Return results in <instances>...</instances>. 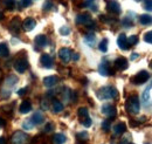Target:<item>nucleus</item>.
<instances>
[{"label":"nucleus","mask_w":152,"mask_h":144,"mask_svg":"<svg viewBox=\"0 0 152 144\" xmlns=\"http://www.w3.org/2000/svg\"><path fill=\"white\" fill-rule=\"evenodd\" d=\"M97 97L99 100H113L118 96V91L113 86H105L97 90Z\"/></svg>","instance_id":"nucleus-1"},{"label":"nucleus","mask_w":152,"mask_h":144,"mask_svg":"<svg viewBox=\"0 0 152 144\" xmlns=\"http://www.w3.org/2000/svg\"><path fill=\"white\" fill-rule=\"evenodd\" d=\"M126 110L132 114V115H137L140 110V103H139V98L137 95H131L128 101H126Z\"/></svg>","instance_id":"nucleus-2"},{"label":"nucleus","mask_w":152,"mask_h":144,"mask_svg":"<svg viewBox=\"0 0 152 144\" xmlns=\"http://www.w3.org/2000/svg\"><path fill=\"white\" fill-rule=\"evenodd\" d=\"M29 140L28 134L23 131H17L11 137V144H26Z\"/></svg>","instance_id":"nucleus-3"},{"label":"nucleus","mask_w":152,"mask_h":144,"mask_svg":"<svg viewBox=\"0 0 152 144\" xmlns=\"http://www.w3.org/2000/svg\"><path fill=\"white\" fill-rule=\"evenodd\" d=\"M149 79H150V74L146 72V71H142V72H139L138 74H136L132 77L131 81H132V83H134V84H143V83L148 82Z\"/></svg>","instance_id":"nucleus-4"},{"label":"nucleus","mask_w":152,"mask_h":144,"mask_svg":"<svg viewBox=\"0 0 152 144\" xmlns=\"http://www.w3.org/2000/svg\"><path fill=\"white\" fill-rule=\"evenodd\" d=\"M107 10H108L110 13L116 14V15L122 12L121 5H119V2H118L117 0H108V2H107Z\"/></svg>","instance_id":"nucleus-5"},{"label":"nucleus","mask_w":152,"mask_h":144,"mask_svg":"<svg viewBox=\"0 0 152 144\" xmlns=\"http://www.w3.org/2000/svg\"><path fill=\"white\" fill-rule=\"evenodd\" d=\"M76 24L77 25H87V26H93V25H95L94 22H93V20L90 18V15L89 14H87V13H81V14H78L77 17H76Z\"/></svg>","instance_id":"nucleus-6"},{"label":"nucleus","mask_w":152,"mask_h":144,"mask_svg":"<svg viewBox=\"0 0 152 144\" xmlns=\"http://www.w3.org/2000/svg\"><path fill=\"white\" fill-rule=\"evenodd\" d=\"M102 112L105 116H108L109 118H114L116 116V114H117V109H116L115 106L110 104V103H105V104L102 106Z\"/></svg>","instance_id":"nucleus-7"},{"label":"nucleus","mask_w":152,"mask_h":144,"mask_svg":"<svg viewBox=\"0 0 152 144\" xmlns=\"http://www.w3.org/2000/svg\"><path fill=\"white\" fill-rule=\"evenodd\" d=\"M14 68L18 73H25L28 68V62L26 59H19L14 62Z\"/></svg>","instance_id":"nucleus-8"},{"label":"nucleus","mask_w":152,"mask_h":144,"mask_svg":"<svg viewBox=\"0 0 152 144\" xmlns=\"http://www.w3.org/2000/svg\"><path fill=\"white\" fill-rule=\"evenodd\" d=\"M72 51L69 49V48H61L60 49V52H58V56H60V59L64 62V63H68L69 61H70V59H72Z\"/></svg>","instance_id":"nucleus-9"},{"label":"nucleus","mask_w":152,"mask_h":144,"mask_svg":"<svg viewBox=\"0 0 152 144\" xmlns=\"http://www.w3.org/2000/svg\"><path fill=\"white\" fill-rule=\"evenodd\" d=\"M18 81H19V79L17 77V76H14V75H10V76H7L6 79H5V89H8L11 90L17 83H18Z\"/></svg>","instance_id":"nucleus-10"},{"label":"nucleus","mask_w":152,"mask_h":144,"mask_svg":"<svg viewBox=\"0 0 152 144\" xmlns=\"http://www.w3.org/2000/svg\"><path fill=\"white\" fill-rule=\"evenodd\" d=\"M117 45L122 51H128L129 49V43H128V37L125 34H119L117 37Z\"/></svg>","instance_id":"nucleus-11"},{"label":"nucleus","mask_w":152,"mask_h":144,"mask_svg":"<svg viewBox=\"0 0 152 144\" xmlns=\"http://www.w3.org/2000/svg\"><path fill=\"white\" fill-rule=\"evenodd\" d=\"M35 26H37V21L33 18H26L25 21L22 22V28H23L25 31H27V32L33 31V29L35 28Z\"/></svg>","instance_id":"nucleus-12"},{"label":"nucleus","mask_w":152,"mask_h":144,"mask_svg":"<svg viewBox=\"0 0 152 144\" xmlns=\"http://www.w3.org/2000/svg\"><path fill=\"white\" fill-rule=\"evenodd\" d=\"M128 66H129V62L125 57H118L115 61V67L118 71H125L128 68Z\"/></svg>","instance_id":"nucleus-13"},{"label":"nucleus","mask_w":152,"mask_h":144,"mask_svg":"<svg viewBox=\"0 0 152 144\" xmlns=\"http://www.w3.org/2000/svg\"><path fill=\"white\" fill-rule=\"evenodd\" d=\"M40 61H41V63H42V66H43L45 68H52V67H53V63H54L53 57L49 54H42L41 55Z\"/></svg>","instance_id":"nucleus-14"},{"label":"nucleus","mask_w":152,"mask_h":144,"mask_svg":"<svg viewBox=\"0 0 152 144\" xmlns=\"http://www.w3.org/2000/svg\"><path fill=\"white\" fill-rule=\"evenodd\" d=\"M98 73L102 75V76H108V75H113L114 71L110 69L109 65L105 63V62H102L99 66H98Z\"/></svg>","instance_id":"nucleus-15"},{"label":"nucleus","mask_w":152,"mask_h":144,"mask_svg":"<svg viewBox=\"0 0 152 144\" xmlns=\"http://www.w3.org/2000/svg\"><path fill=\"white\" fill-rule=\"evenodd\" d=\"M21 27H22V22L20 21V18H13L10 22V29L14 33H18Z\"/></svg>","instance_id":"nucleus-16"},{"label":"nucleus","mask_w":152,"mask_h":144,"mask_svg":"<svg viewBox=\"0 0 152 144\" xmlns=\"http://www.w3.org/2000/svg\"><path fill=\"white\" fill-rule=\"evenodd\" d=\"M43 120H45V116H43V114H42L41 111H37V112H34V114H33V116H32V118H31V121L33 122V124H34V126L41 124V123L43 122Z\"/></svg>","instance_id":"nucleus-17"},{"label":"nucleus","mask_w":152,"mask_h":144,"mask_svg":"<svg viewBox=\"0 0 152 144\" xmlns=\"http://www.w3.org/2000/svg\"><path fill=\"white\" fill-rule=\"evenodd\" d=\"M56 83H57V77L56 76H54V75L47 76V77H45V79H43V84H45L46 87H48V88L54 87Z\"/></svg>","instance_id":"nucleus-18"},{"label":"nucleus","mask_w":152,"mask_h":144,"mask_svg":"<svg viewBox=\"0 0 152 144\" xmlns=\"http://www.w3.org/2000/svg\"><path fill=\"white\" fill-rule=\"evenodd\" d=\"M125 131H126V126H125V123H123V122L117 123V124L114 126V134L116 136H121V135H123Z\"/></svg>","instance_id":"nucleus-19"},{"label":"nucleus","mask_w":152,"mask_h":144,"mask_svg":"<svg viewBox=\"0 0 152 144\" xmlns=\"http://www.w3.org/2000/svg\"><path fill=\"white\" fill-rule=\"evenodd\" d=\"M31 110H32V104H31L29 101H23V102L20 104L19 111L21 114H27V112H29Z\"/></svg>","instance_id":"nucleus-20"},{"label":"nucleus","mask_w":152,"mask_h":144,"mask_svg":"<svg viewBox=\"0 0 152 144\" xmlns=\"http://www.w3.org/2000/svg\"><path fill=\"white\" fill-rule=\"evenodd\" d=\"M77 115H78V118L81 120V122H82V121H84L86 118H88V117H89L88 109L86 108V107H81V108H78V110H77Z\"/></svg>","instance_id":"nucleus-21"},{"label":"nucleus","mask_w":152,"mask_h":144,"mask_svg":"<svg viewBox=\"0 0 152 144\" xmlns=\"http://www.w3.org/2000/svg\"><path fill=\"white\" fill-rule=\"evenodd\" d=\"M84 6L88 7V8H90L91 11L96 12L97 8H98V1L97 0H86L84 1Z\"/></svg>","instance_id":"nucleus-22"},{"label":"nucleus","mask_w":152,"mask_h":144,"mask_svg":"<svg viewBox=\"0 0 152 144\" xmlns=\"http://www.w3.org/2000/svg\"><path fill=\"white\" fill-rule=\"evenodd\" d=\"M53 142L55 144H64L67 142V137L63 134H55L53 137Z\"/></svg>","instance_id":"nucleus-23"},{"label":"nucleus","mask_w":152,"mask_h":144,"mask_svg":"<svg viewBox=\"0 0 152 144\" xmlns=\"http://www.w3.org/2000/svg\"><path fill=\"white\" fill-rule=\"evenodd\" d=\"M139 22L144 26H148V25H152V17L149 14H142L139 17Z\"/></svg>","instance_id":"nucleus-24"},{"label":"nucleus","mask_w":152,"mask_h":144,"mask_svg":"<svg viewBox=\"0 0 152 144\" xmlns=\"http://www.w3.org/2000/svg\"><path fill=\"white\" fill-rule=\"evenodd\" d=\"M35 43L39 47H45L47 43H48V40H47V36L46 35H38L35 37Z\"/></svg>","instance_id":"nucleus-25"},{"label":"nucleus","mask_w":152,"mask_h":144,"mask_svg":"<svg viewBox=\"0 0 152 144\" xmlns=\"http://www.w3.org/2000/svg\"><path fill=\"white\" fill-rule=\"evenodd\" d=\"M152 88V82L146 87V89L143 91V94H142V100H143V102H148L149 100H150V90Z\"/></svg>","instance_id":"nucleus-26"},{"label":"nucleus","mask_w":152,"mask_h":144,"mask_svg":"<svg viewBox=\"0 0 152 144\" xmlns=\"http://www.w3.org/2000/svg\"><path fill=\"white\" fill-rule=\"evenodd\" d=\"M10 54V49H8V47H7V45L6 43H0V57H5V56H7V55Z\"/></svg>","instance_id":"nucleus-27"},{"label":"nucleus","mask_w":152,"mask_h":144,"mask_svg":"<svg viewBox=\"0 0 152 144\" xmlns=\"http://www.w3.org/2000/svg\"><path fill=\"white\" fill-rule=\"evenodd\" d=\"M63 110V104L62 102L57 101V100H54L53 101V111L54 112H61Z\"/></svg>","instance_id":"nucleus-28"},{"label":"nucleus","mask_w":152,"mask_h":144,"mask_svg":"<svg viewBox=\"0 0 152 144\" xmlns=\"http://www.w3.org/2000/svg\"><path fill=\"white\" fill-rule=\"evenodd\" d=\"M84 40H86V42L89 45V46H94V43H95V34L94 33H89V34H87V35L84 36Z\"/></svg>","instance_id":"nucleus-29"},{"label":"nucleus","mask_w":152,"mask_h":144,"mask_svg":"<svg viewBox=\"0 0 152 144\" xmlns=\"http://www.w3.org/2000/svg\"><path fill=\"white\" fill-rule=\"evenodd\" d=\"M98 49H99L101 52H103V53H105V52L108 51V40H107V39H103V40L99 42Z\"/></svg>","instance_id":"nucleus-30"},{"label":"nucleus","mask_w":152,"mask_h":144,"mask_svg":"<svg viewBox=\"0 0 152 144\" xmlns=\"http://www.w3.org/2000/svg\"><path fill=\"white\" fill-rule=\"evenodd\" d=\"M76 137H77L78 142H80V141L86 142V141L89 138V135H88V132H87V131H81V132H78V134L76 135Z\"/></svg>","instance_id":"nucleus-31"},{"label":"nucleus","mask_w":152,"mask_h":144,"mask_svg":"<svg viewBox=\"0 0 152 144\" xmlns=\"http://www.w3.org/2000/svg\"><path fill=\"white\" fill-rule=\"evenodd\" d=\"M4 5H5V7L8 11H12L14 8V6H15V0H5L4 1Z\"/></svg>","instance_id":"nucleus-32"},{"label":"nucleus","mask_w":152,"mask_h":144,"mask_svg":"<svg viewBox=\"0 0 152 144\" xmlns=\"http://www.w3.org/2000/svg\"><path fill=\"white\" fill-rule=\"evenodd\" d=\"M137 42H138V36L137 35H131L130 37H128L129 46H134V45H137Z\"/></svg>","instance_id":"nucleus-33"},{"label":"nucleus","mask_w":152,"mask_h":144,"mask_svg":"<svg viewBox=\"0 0 152 144\" xmlns=\"http://www.w3.org/2000/svg\"><path fill=\"white\" fill-rule=\"evenodd\" d=\"M34 126V124H33V122L31 121V120H26L23 123H22V128L25 129V130H29V129H32Z\"/></svg>","instance_id":"nucleus-34"},{"label":"nucleus","mask_w":152,"mask_h":144,"mask_svg":"<svg viewBox=\"0 0 152 144\" xmlns=\"http://www.w3.org/2000/svg\"><path fill=\"white\" fill-rule=\"evenodd\" d=\"M144 41L148 42V43H152V31L146 32V33L144 34Z\"/></svg>","instance_id":"nucleus-35"},{"label":"nucleus","mask_w":152,"mask_h":144,"mask_svg":"<svg viewBox=\"0 0 152 144\" xmlns=\"http://www.w3.org/2000/svg\"><path fill=\"white\" fill-rule=\"evenodd\" d=\"M70 33V28H68L67 26H62L60 28V34L61 35H68Z\"/></svg>","instance_id":"nucleus-36"},{"label":"nucleus","mask_w":152,"mask_h":144,"mask_svg":"<svg viewBox=\"0 0 152 144\" xmlns=\"http://www.w3.org/2000/svg\"><path fill=\"white\" fill-rule=\"evenodd\" d=\"M122 25H123L124 27H131L133 25V22H132V20H130L129 18H124L123 21H122Z\"/></svg>","instance_id":"nucleus-37"},{"label":"nucleus","mask_w":152,"mask_h":144,"mask_svg":"<svg viewBox=\"0 0 152 144\" xmlns=\"http://www.w3.org/2000/svg\"><path fill=\"white\" fill-rule=\"evenodd\" d=\"M11 96V90L8 89H4L1 90V98H8Z\"/></svg>","instance_id":"nucleus-38"},{"label":"nucleus","mask_w":152,"mask_h":144,"mask_svg":"<svg viewBox=\"0 0 152 144\" xmlns=\"http://www.w3.org/2000/svg\"><path fill=\"white\" fill-rule=\"evenodd\" d=\"M102 129L104 131H109V129H110V122L108 120H105V121L102 122Z\"/></svg>","instance_id":"nucleus-39"},{"label":"nucleus","mask_w":152,"mask_h":144,"mask_svg":"<svg viewBox=\"0 0 152 144\" xmlns=\"http://www.w3.org/2000/svg\"><path fill=\"white\" fill-rule=\"evenodd\" d=\"M144 8L146 11H152V0H145L144 2Z\"/></svg>","instance_id":"nucleus-40"},{"label":"nucleus","mask_w":152,"mask_h":144,"mask_svg":"<svg viewBox=\"0 0 152 144\" xmlns=\"http://www.w3.org/2000/svg\"><path fill=\"white\" fill-rule=\"evenodd\" d=\"M53 8V2L52 1H46L43 5V10L45 11H50Z\"/></svg>","instance_id":"nucleus-41"},{"label":"nucleus","mask_w":152,"mask_h":144,"mask_svg":"<svg viewBox=\"0 0 152 144\" xmlns=\"http://www.w3.org/2000/svg\"><path fill=\"white\" fill-rule=\"evenodd\" d=\"M81 123L86 126V128H89V126H91V124H93V123H91V118H90V117L86 118V120H84V121H82Z\"/></svg>","instance_id":"nucleus-42"},{"label":"nucleus","mask_w":152,"mask_h":144,"mask_svg":"<svg viewBox=\"0 0 152 144\" xmlns=\"http://www.w3.org/2000/svg\"><path fill=\"white\" fill-rule=\"evenodd\" d=\"M54 130V124L53 123H47L45 126V132H50Z\"/></svg>","instance_id":"nucleus-43"},{"label":"nucleus","mask_w":152,"mask_h":144,"mask_svg":"<svg viewBox=\"0 0 152 144\" xmlns=\"http://www.w3.org/2000/svg\"><path fill=\"white\" fill-rule=\"evenodd\" d=\"M32 0H21V7H28L31 6Z\"/></svg>","instance_id":"nucleus-44"},{"label":"nucleus","mask_w":152,"mask_h":144,"mask_svg":"<svg viewBox=\"0 0 152 144\" xmlns=\"http://www.w3.org/2000/svg\"><path fill=\"white\" fill-rule=\"evenodd\" d=\"M26 91H27V88H22V89H20L19 91H18V94H19L20 96H22V95L26 94Z\"/></svg>","instance_id":"nucleus-45"},{"label":"nucleus","mask_w":152,"mask_h":144,"mask_svg":"<svg viewBox=\"0 0 152 144\" xmlns=\"http://www.w3.org/2000/svg\"><path fill=\"white\" fill-rule=\"evenodd\" d=\"M72 59H73L74 61H77V60L80 59V55L77 54V53H74V54H72Z\"/></svg>","instance_id":"nucleus-46"},{"label":"nucleus","mask_w":152,"mask_h":144,"mask_svg":"<svg viewBox=\"0 0 152 144\" xmlns=\"http://www.w3.org/2000/svg\"><path fill=\"white\" fill-rule=\"evenodd\" d=\"M138 56H139V55L137 54V53H132V54H131V60H136Z\"/></svg>","instance_id":"nucleus-47"},{"label":"nucleus","mask_w":152,"mask_h":144,"mask_svg":"<svg viewBox=\"0 0 152 144\" xmlns=\"http://www.w3.org/2000/svg\"><path fill=\"white\" fill-rule=\"evenodd\" d=\"M4 124H5V122H4V120L2 118H0V129L4 126Z\"/></svg>","instance_id":"nucleus-48"},{"label":"nucleus","mask_w":152,"mask_h":144,"mask_svg":"<svg viewBox=\"0 0 152 144\" xmlns=\"http://www.w3.org/2000/svg\"><path fill=\"white\" fill-rule=\"evenodd\" d=\"M0 144H5V140L2 137H0Z\"/></svg>","instance_id":"nucleus-49"},{"label":"nucleus","mask_w":152,"mask_h":144,"mask_svg":"<svg viewBox=\"0 0 152 144\" xmlns=\"http://www.w3.org/2000/svg\"><path fill=\"white\" fill-rule=\"evenodd\" d=\"M4 19V14H2V12H0V20H2Z\"/></svg>","instance_id":"nucleus-50"},{"label":"nucleus","mask_w":152,"mask_h":144,"mask_svg":"<svg viewBox=\"0 0 152 144\" xmlns=\"http://www.w3.org/2000/svg\"><path fill=\"white\" fill-rule=\"evenodd\" d=\"M150 67H151V69H152V61H151V65H150Z\"/></svg>","instance_id":"nucleus-51"},{"label":"nucleus","mask_w":152,"mask_h":144,"mask_svg":"<svg viewBox=\"0 0 152 144\" xmlns=\"http://www.w3.org/2000/svg\"><path fill=\"white\" fill-rule=\"evenodd\" d=\"M126 144H132V143H126Z\"/></svg>","instance_id":"nucleus-52"}]
</instances>
